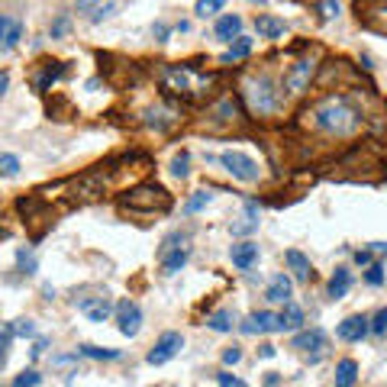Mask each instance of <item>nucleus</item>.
<instances>
[{"mask_svg":"<svg viewBox=\"0 0 387 387\" xmlns=\"http://www.w3.org/2000/svg\"><path fill=\"white\" fill-rule=\"evenodd\" d=\"M310 126L320 129L326 136H336V139H349L362 129V113L352 107V101L345 94H329L320 103L310 107Z\"/></svg>","mask_w":387,"mask_h":387,"instance_id":"f257e3e1","label":"nucleus"},{"mask_svg":"<svg viewBox=\"0 0 387 387\" xmlns=\"http://www.w3.org/2000/svg\"><path fill=\"white\" fill-rule=\"evenodd\" d=\"M242 94H245V103H249V110H252L255 117H271V113L281 107V94L268 75L249 78Z\"/></svg>","mask_w":387,"mask_h":387,"instance_id":"f03ea898","label":"nucleus"},{"mask_svg":"<svg viewBox=\"0 0 387 387\" xmlns=\"http://www.w3.org/2000/svg\"><path fill=\"white\" fill-rule=\"evenodd\" d=\"M119 203H123L126 210L155 213V210H168L171 197H168V191H165L161 184H139V187H133V191H129Z\"/></svg>","mask_w":387,"mask_h":387,"instance_id":"7ed1b4c3","label":"nucleus"},{"mask_svg":"<svg viewBox=\"0 0 387 387\" xmlns=\"http://www.w3.org/2000/svg\"><path fill=\"white\" fill-rule=\"evenodd\" d=\"M219 161L226 165V171L233 177H239V181H245V184H252V181H258V165H255V159H249L245 152H236V149H226L223 155H219Z\"/></svg>","mask_w":387,"mask_h":387,"instance_id":"20e7f679","label":"nucleus"},{"mask_svg":"<svg viewBox=\"0 0 387 387\" xmlns=\"http://www.w3.org/2000/svg\"><path fill=\"white\" fill-rule=\"evenodd\" d=\"M313 71H316V61L313 59H300V61H294V65L284 71V87L291 94H303L307 87H310V78H313Z\"/></svg>","mask_w":387,"mask_h":387,"instance_id":"39448f33","label":"nucleus"},{"mask_svg":"<svg viewBox=\"0 0 387 387\" xmlns=\"http://www.w3.org/2000/svg\"><path fill=\"white\" fill-rule=\"evenodd\" d=\"M184 349V339H181V333H165V336L155 342V349L149 352V365H165L171 362L177 352Z\"/></svg>","mask_w":387,"mask_h":387,"instance_id":"423d86ee","label":"nucleus"},{"mask_svg":"<svg viewBox=\"0 0 387 387\" xmlns=\"http://www.w3.org/2000/svg\"><path fill=\"white\" fill-rule=\"evenodd\" d=\"M117 323H119V333H123V336H136V333L143 329V310H139V303H133V300L119 303Z\"/></svg>","mask_w":387,"mask_h":387,"instance_id":"0eeeda50","label":"nucleus"},{"mask_svg":"<svg viewBox=\"0 0 387 387\" xmlns=\"http://www.w3.org/2000/svg\"><path fill=\"white\" fill-rule=\"evenodd\" d=\"M242 333H249V336H255V333H281V316L268 310H258L242 323Z\"/></svg>","mask_w":387,"mask_h":387,"instance_id":"6e6552de","label":"nucleus"},{"mask_svg":"<svg viewBox=\"0 0 387 387\" xmlns=\"http://www.w3.org/2000/svg\"><path fill=\"white\" fill-rule=\"evenodd\" d=\"M78 310L85 313L91 323H103V320H110L113 303H110L107 297H87V300H78Z\"/></svg>","mask_w":387,"mask_h":387,"instance_id":"1a4fd4ad","label":"nucleus"},{"mask_svg":"<svg viewBox=\"0 0 387 387\" xmlns=\"http://www.w3.org/2000/svg\"><path fill=\"white\" fill-rule=\"evenodd\" d=\"M368 333H371L368 316H349V320L339 323V339H345V342H362Z\"/></svg>","mask_w":387,"mask_h":387,"instance_id":"9d476101","label":"nucleus"},{"mask_svg":"<svg viewBox=\"0 0 387 387\" xmlns=\"http://www.w3.org/2000/svg\"><path fill=\"white\" fill-rule=\"evenodd\" d=\"M187 265V249L181 245H171V239L161 245V271L165 275H177V271Z\"/></svg>","mask_w":387,"mask_h":387,"instance_id":"9b49d317","label":"nucleus"},{"mask_svg":"<svg viewBox=\"0 0 387 387\" xmlns=\"http://www.w3.org/2000/svg\"><path fill=\"white\" fill-rule=\"evenodd\" d=\"M229 258H233V265L242 271H249L258 261V245L255 242H236L233 249H229Z\"/></svg>","mask_w":387,"mask_h":387,"instance_id":"f8f14e48","label":"nucleus"},{"mask_svg":"<svg viewBox=\"0 0 387 387\" xmlns=\"http://www.w3.org/2000/svg\"><path fill=\"white\" fill-rule=\"evenodd\" d=\"M255 29H258L261 39H278V36L287 33V23L278 17H268V13H261V17H255Z\"/></svg>","mask_w":387,"mask_h":387,"instance_id":"ddd939ff","label":"nucleus"},{"mask_svg":"<svg viewBox=\"0 0 387 387\" xmlns=\"http://www.w3.org/2000/svg\"><path fill=\"white\" fill-rule=\"evenodd\" d=\"M291 278L287 275H275L271 278V284H268V291H265V297H268L271 303H291Z\"/></svg>","mask_w":387,"mask_h":387,"instance_id":"4468645a","label":"nucleus"},{"mask_svg":"<svg viewBox=\"0 0 387 387\" xmlns=\"http://www.w3.org/2000/svg\"><path fill=\"white\" fill-rule=\"evenodd\" d=\"M323 345H326V333L323 329H307V333L294 336V349H300V352H320Z\"/></svg>","mask_w":387,"mask_h":387,"instance_id":"2eb2a0df","label":"nucleus"},{"mask_svg":"<svg viewBox=\"0 0 387 387\" xmlns=\"http://www.w3.org/2000/svg\"><path fill=\"white\" fill-rule=\"evenodd\" d=\"M284 261L291 265V271H294L297 281H310L313 278V268H310V258L303 252H297V249H291V252L284 255Z\"/></svg>","mask_w":387,"mask_h":387,"instance_id":"dca6fc26","label":"nucleus"},{"mask_svg":"<svg viewBox=\"0 0 387 387\" xmlns=\"http://www.w3.org/2000/svg\"><path fill=\"white\" fill-rule=\"evenodd\" d=\"M239 33H242V17H236V13H226V17H219L217 36L223 39V43H233V39H239Z\"/></svg>","mask_w":387,"mask_h":387,"instance_id":"f3484780","label":"nucleus"},{"mask_svg":"<svg viewBox=\"0 0 387 387\" xmlns=\"http://www.w3.org/2000/svg\"><path fill=\"white\" fill-rule=\"evenodd\" d=\"M349 287H352V271L349 268H336V275L329 278V297L339 300V297L349 294Z\"/></svg>","mask_w":387,"mask_h":387,"instance_id":"a211bd4d","label":"nucleus"},{"mask_svg":"<svg viewBox=\"0 0 387 387\" xmlns=\"http://www.w3.org/2000/svg\"><path fill=\"white\" fill-rule=\"evenodd\" d=\"M61 75H65V65H61V61H49V65L43 68V75L36 78V91H49Z\"/></svg>","mask_w":387,"mask_h":387,"instance_id":"6ab92c4d","label":"nucleus"},{"mask_svg":"<svg viewBox=\"0 0 387 387\" xmlns=\"http://www.w3.org/2000/svg\"><path fill=\"white\" fill-rule=\"evenodd\" d=\"M355 378H358V365H355L352 358H342V362L336 365V387H352Z\"/></svg>","mask_w":387,"mask_h":387,"instance_id":"aec40b11","label":"nucleus"},{"mask_svg":"<svg viewBox=\"0 0 387 387\" xmlns=\"http://www.w3.org/2000/svg\"><path fill=\"white\" fill-rule=\"evenodd\" d=\"M281 316V333L284 329H300L303 326V310L297 307V303H284V313H278Z\"/></svg>","mask_w":387,"mask_h":387,"instance_id":"412c9836","label":"nucleus"},{"mask_svg":"<svg viewBox=\"0 0 387 387\" xmlns=\"http://www.w3.org/2000/svg\"><path fill=\"white\" fill-rule=\"evenodd\" d=\"M175 123H177L175 110H165V107L149 110V126H155V129H168V126H175Z\"/></svg>","mask_w":387,"mask_h":387,"instance_id":"4be33fe9","label":"nucleus"},{"mask_svg":"<svg viewBox=\"0 0 387 387\" xmlns=\"http://www.w3.org/2000/svg\"><path fill=\"white\" fill-rule=\"evenodd\" d=\"M233 323H236L233 310H217L210 320H207V326H210L213 333H229V329H233Z\"/></svg>","mask_w":387,"mask_h":387,"instance_id":"5701e85b","label":"nucleus"},{"mask_svg":"<svg viewBox=\"0 0 387 387\" xmlns=\"http://www.w3.org/2000/svg\"><path fill=\"white\" fill-rule=\"evenodd\" d=\"M233 119H236V103L229 101V97L213 107V123H233Z\"/></svg>","mask_w":387,"mask_h":387,"instance_id":"b1692460","label":"nucleus"},{"mask_svg":"<svg viewBox=\"0 0 387 387\" xmlns=\"http://www.w3.org/2000/svg\"><path fill=\"white\" fill-rule=\"evenodd\" d=\"M252 52V39H245V36H239L236 45H229V52L223 55V61H236V59H245Z\"/></svg>","mask_w":387,"mask_h":387,"instance_id":"393cba45","label":"nucleus"},{"mask_svg":"<svg viewBox=\"0 0 387 387\" xmlns=\"http://www.w3.org/2000/svg\"><path fill=\"white\" fill-rule=\"evenodd\" d=\"M81 355L85 358H103V362H117L119 358L117 349H97V345H81Z\"/></svg>","mask_w":387,"mask_h":387,"instance_id":"a878e982","label":"nucleus"},{"mask_svg":"<svg viewBox=\"0 0 387 387\" xmlns=\"http://www.w3.org/2000/svg\"><path fill=\"white\" fill-rule=\"evenodd\" d=\"M213 200V194H207V191H197L191 197V200L184 203V213H197V210H203V207H207V203Z\"/></svg>","mask_w":387,"mask_h":387,"instance_id":"bb28decb","label":"nucleus"},{"mask_svg":"<svg viewBox=\"0 0 387 387\" xmlns=\"http://www.w3.org/2000/svg\"><path fill=\"white\" fill-rule=\"evenodd\" d=\"M223 3H226V0H197V17H213V13H217V10H223Z\"/></svg>","mask_w":387,"mask_h":387,"instance_id":"cd10ccee","label":"nucleus"},{"mask_svg":"<svg viewBox=\"0 0 387 387\" xmlns=\"http://www.w3.org/2000/svg\"><path fill=\"white\" fill-rule=\"evenodd\" d=\"M187 165H191V155H187V152L175 155V161H171V171H175V177H187V175H191V168H187Z\"/></svg>","mask_w":387,"mask_h":387,"instance_id":"c85d7f7f","label":"nucleus"},{"mask_svg":"<svg viewBox=\"0 0 387 387\" xmlns=\"http://www.w3.org/2000/svg\"><path fill=\"white\" fill-rule=\"evenodd\" d=\"M17 171H20V159H17V155H0V175L13 177Z\"/></svg>","mask_w":387,"mask_h":387,"instance_id":"c756f323","label":"nucleus"},{"mask_svg":"<svg viewBox=\"0 0 387 387\" xmlns=\"http://www.w3.org/2000/svg\"><path fill=\"white\" fill-rule=\"evenodd\" d=\"M39 381H43V374H39V371H33V368H29V371H23V374H20V378L13 381V387H36V384H39Z\"/></svg>","mask_w":387,"mask_h":387,"instance_id":"7c9ffc66","label":"nucleus"},{"mask_svg":"<svg viewBox=\"0 0 387 387\" xmlns=\"http://www.w3.org/2000/svg\"><path fill=\"white\" fill-rule=\"evenodd\" d=\"M371 333H374V336H384V333H387V307H381V310L374 313V320H371Z\"/></svg>","mask_w":387,"mask_h":387,"instance_id":"2f4dec72","label":"nucleus"},{"mask_svg":"<svg viewBox=\"0 0 387 387\" xmlns=\"http://www.w3.org/2000/svg\"><path fill=\"white\" fill-rule=\"evenodd\" d=\"M13 23H17L13 17L0 13V49H3V43H7V36H10V29H13Z\"/></svg>","mask_w":387,"mask_h":387,"instance_id":"473e14b6","label":"nucleus"},{"mask_svg":"<svg viewBox=\"0 0 387 387\" xmlns=\"http://www.w3.org/2000/svg\"><path fill=\"white\" fill-rule=\"evenodd\" d=\"M365 281H368L371 287L384 284V268H381V265H371V268H368V275H365Z\"/></svg>","mask_w":387,"mask_h":387,"instance_id":"72a5a7b5","label":"nucleus"},{"mask_svg":"<svg viewBox=\"0 0 387 387\" xmlns=\"http://www.w3.org/2000/svg\"><path fill=\"white\" fill-rule=\"evenodd\" d=\"M320 13H323V20H336L339 17V3L336 0H320Z\"/></svg>","mask_w":387,"mask_h":387,"instance_id":"f704fd0d","label":"nucleus"},{"mask_svg":"<svg viewBox=\"0 0 387 387\" xmlns=\"http://www.w3.org/2000/svg\"><path fill=\"white\" fill-rule=\"evenodd\" d=\"M20 39H23V23L17 20V23H13V29H10V36H7V43H3V49H13Z\"/></svg>","mask_w":387,"mask_h":387,"instance_id":"c9c22d12","label":"nucleus"},{"mask_svg":"<svg viewBox=\"0 0 387 387\" xmlns=\"http://www.w3.org/2000/svg\"><path fill=\"white\" fill-rule=\"evenodd\" d=\"M13 336H36V326L29 320H17V326H13Z\"/></svg>","mask_w":387,"mask_h":387,"instance_id":"e433bc0d","label":"nucleus"},{"mask_svg":"<svg viewBox=\"0 0 387 387\" xmlns=\"http://www.w3.org/2000/svg\"><path fill=\"white\" fill-rule=\"evenodd\" d=\"M17 261H20V268H23V275H33V271H36V258H33V255L20 252V255H17Z\"/></svg>","mask_w":387,"mask_h":387,"instance_id":"4c0bfd02","label":"nucleus"},{"mask_svg":"<svg viewBox=\"0 0 387 387\" xmlns=\"http://www.w3.org/2000/svg\"><path fill=\"white\" fill-rule=\"evenodd\" d=\"M217 381H219V387H249L245 381H239L236 374H219Z\"/></svg>","mask_w":387,"mask_h":387,"instance_id":"58836bf2","label":"nucleus"},{"mask_svg":"<svg viewBox=\"0 0 387 387\" xmlns=\"http://www.w3.org/2000/svg\"><path fill=\"white\" fill-rule=\"evenodd\" d=\"M10 339H13V326H10L7 333H3V336H0V365L7 362V345H10Z\"/></svg>","mask_w":387,"mask_h":387,"instance_id":"ea45409f","label":"nucleus"},{"mask_svg":"<svg viewBox=\"0 0 387 387\" xmlns=\"http://www.w3.org/2000/svg\"><path fill=\"white\" fill-rule=\"evenodd\" d=\"M75 7H78V13H87V10H101L103 0H78Z\"/></svg>","mask_w":387,"mask_h":387,"instance_id":"a19ab883","label":"nucleus"},{"mask_svg":"<svg viewBox=\"0 0 387 387\" xmlns=\"http://www.w3.org/2000/svg\"><path fill=\"white\" fill-rule=\"evenodd\" d=\"M65 29H68V17H59V20H55V26H52V39L65 36Z\"/></svg>","mask_w":387,"mask_h":387,"instance_id":"79ce46f5","label":"nucleus"},{"mask_svg":"<svg viewBox=\"0 0 387 387\" xmlns=\"http://www.w3.org/2000/svg\"><path fill=\"white\" fill-rule=\"evenodd\" d=\"M239 358H242V352H239L236 345H233V349H226V352H223V362H226V365H236Z\"/></svg>","mask_w":387,"mask_h":387,"instance_id":"37998d69","label":"nucleus"},{"mask_svg":"<svg viewBox=\"0 0 387 387\" xmlns=\"http://www.w3.org/2000/svg\"><path fill=\"white\" fill-rule=\"evenodd\" d=\"M155 36H159V43H168V26H165V23H155Z\"/></svg>","mask_w":387,"mask_h":387,"instance_id":"c03bdc74","label":"nucleus"},{"mask_svg":"<svg viewBox=\"0 0 387 387\" xmlns=\"http://www.w3.org/2000/svg\"><path fill=\"white\" fill-rule=\"evenodd\" d=\"M355 261H358V265H371V249H365V252H355Z\"/></svg>","mask_w":387,"mask_h":387,"instance_id":"a18cd8bd","label":"nucleus"},{"mask_svg":"<svg viewBox=\"0 0 387 387\" xmlns=\"http://www.w3.org/2000/svg\"><path fill=\"white\" fill-rule=\"evenodd\" d=\"M378 20H381V26L387 29V3H381V7H378Z\"/></svg>","mask_w":387,"mask_h":387,"instance_id":"49530a36","label":"nucleus"},{"mask_svg":"<svg viewBox=\"0 0 387 387\" xmlns=\"http://www.w3.org/2000/svg\"><path fill=\"white\" fill-rule=\"evenodd\" d=\"M7 87H10V75H7V71H0V94L7 91Z\"/></svg>","mask_w":387,"mask_h":387,"instance_id":"de8ad7c7","label":"nucleus"},{"mask_svg":"<svg viewBox=\"0 0 387 387\" xmlns=\"http://www.w3.org/2000/svg\"><path fill=\"white\" fill-rule=\"evenodd\" d=\"M261 358H275V345H261Z\"/></svg>","mask_w":387,"mask_h":387,"instance_id":"09e8293b","label":"nucleus"},{"mask_svg":"<svg viewBox=\"0 0 387 387\" xmlns=\"http://www.w3.org/2000/svg\"><path fill=\"white\" fill-rule=\"evenodd\" d=\"M258 3H265V0H258Z\"/></svg>","mask_w":387,"mask_h":387,"instance_id":"8fccbe9b","label":"nucleus"}]
</instances>
